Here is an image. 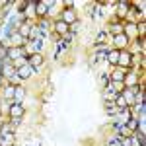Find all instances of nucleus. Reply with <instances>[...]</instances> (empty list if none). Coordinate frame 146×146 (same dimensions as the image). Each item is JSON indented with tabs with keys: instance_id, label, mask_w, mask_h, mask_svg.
Wrapping results in <instances>:
<instances>
[{
	"instance_id": "5701e85b",
	"label": "nucleus",
	"mask_w": 146,
	"mask_h": 146,
	"mask_svg": "<svg viewBox=\"0 0 146 146\" xmlns=\"http://www.w3.org/2000/svg\"><path fill=\"white\" fill-rule=\"evenodd\" d=\"M0 86H2V74H0Z\"/></svg>"
},
{
	"instance_id": "6ab92c4d",
	"label": "nucleus",
	"mask_w": 146,
	"mask_h": 146,
	"mask_svg": "<svg viewBox=\"0 0 146 146\" xmlns=\"http://www.w3.org/2000/svg\"><path fill=\"white\" fill-rule=\"evenodd\" d=\"M6 56H8V49H6L4 45H0V60H4Z\"/></svg>"
},
{
	"instance_id": "b1692460",
	"label": "nucleus",
	"mask_w": 146,
	"mask_h": 146,
	"mask_svg": "<svg viewBox=\"0 0 146 146\" xmlns=\"http://www.w3.org/2000/svg\"><path fill=\"white\" fill-rule=\"evenodd\" d=\"M4 4H6V2H0V6H4Z\"/></svg>"
},
{
	"instance_id": "f257e3e1",
	"label": "nucleus",
	"mask_w": 146,
	"mask_h": 146,
	"mask_svg": "<svg viewBox=\"0 0 146 146\" xmlns=\"http://www.w3.org/2000/svg\"><path fill=\"white\" fill-rule=\"evenodd\" d=\"M131 62H133V56L131 53H127V51H119V60H117V64H121L125 66V70L131 66Z\"/></svg>"
},
{
	"instance_id": "423d86ee",
	"label": "nucleus",
	"mask_w": 146,
	"mask_h": 146,
	"mask_svg": "<svg viewBox=\"0 0 146 146\" xmlns=\"http://www.w3.org/2000/svg\"><path fill=\"white\" fill-rule=\"evenodd\" d=\"M127 41H129V39H127V33H117L113 37V43H115L117 49H123V47L127 45Z\"/></svg>"
},
{
	"instance_id": "4be33fe9",
	"label": "nucleus",
	"mask_w": 146,
	"mask_h": 146,
	"mask_svg": "<svg viewBox=\"0 0 146 146\" xmlns=\"http://www.w3.org/2000/svg\"><path fill=\"white\" fill-rule=\"evenodd\" d=\"M2 68H4V62L0 60V74H2Z\"/></svg>"
},
{
	"instance_id": "a211bd4d",
	"label": "nucleus",
	"mask_w": 146,
	"mask_h": 146,
	"mask_svg": "<svg viewBox=\"0 0 146 146\" xmlns=\"http://www.w3.org/2000/svg\"><path fill=\"white\" fill-rule=\"evenodd\" d=\"M105 39H107V33H105V31H101V33L98 35V39H96V45H101Z\"/></svg>"
},
{
	"instance_id": "9b49d317",
	"label": "nucleus",
	"mask_w": 146,
	"mask_h": 146,
	"mask_svg": "<svg viewBox=\"0 0 146 146\" xmlns=\"http://www.w3.org/2000/svg\"><path fill=\"white\" fill-rule=\"evenodd\" d=\"M125 68H119V70H115L113 72V82H125Z\"/></svg>"
},
{
	"instance_id": "412c9836",
	"label": "nucleus",
	"mask_w": 146,
	"mask_h": 146,
	"mask_svg": "<svg viewBox=\"0 0 146 146\" xmlns=\"http://www.w3.org/2000/svg\"><path fill=\"white\" fill-rule=\"evenodd\" d=\"M111 29H113V31H121V25H119V23H115V25H111Z\"/></svg>"
},
{
	"instance_id": "0eeeda50",
	"label": "nucleus",
	"mask_w": 146,
	"mask_h": 146,
	"mask_svg": "<svg viewBox=\"0 0 146 146\" xmlns=\"http://www.w3.org/2000/svg\"><path fill=\"white\" fill-rule=\"evenodd\" d=\"M62 22L68 23V25H70L72 22H76V16H74V12L70 10V8H66V10L62 12Z\"/></svg>"
},
{
	"instance_id": "7ed1b4c3",
	"label": "nucleus",
	"mask_w": 146,
	"mask_h": 146,
	"mask_svg": "<svg viewBox=\"0 0 146 146\" xmlns=\"http://www.w3.org/2000/svg\"><path fill=\"white\" fill-rule=\"evenodd\" d=\"M22 115H23L22 103H14V105L10 107V117H12V121H20V119H22Z\"/></svg>"
},
{
	"instance_id": "393cba45",
	"label": "nucleus",
	"mask_w": 146,
	"mask_h": 146,
	"mask_svg": "<svg viewBox=\"0 0 146 146\" xmlns=\"http://www.w3.org/2000/svg\"><path fill=\"white\" fill-rule=\"evenodd\" d=\"M0 127H2V123H0Z\"/></svg>"
},
{
	"instance_id": "dca6fc26",
	"label": "nucleus",
	"mask_w": 146,
	"mask_h": 146,
	"mask_svg": "<svg viewBox=\"0 0 146 146\" xmlns=\"http://www.w3.org/2000/svg\"><path fill=\"white\" fill-rule=\"evenodd\" d=\"M127 10H129V4L127 2H119V16H125Z\"/></svg>"
},
{
	"instance_id": "20e7f679",
	"label": "nucleus",
	"mask_w": 146,
	"mask_h": 146,
	"mask_svg": "<svg viewBox=\"0 0 146 146\" xmlns=\"http://www.w3.org/2000/svg\"><path fill=\"white\" fill-rule=\"evenodd\" d=\"M20 56H29L23 47H12V49H8V58H20Z\"/></svg>"
},
{
	"instance_id": "aec40b11",
	"label": "nucleus",
	"mask_w": 146,
	"mask_h": 146,
	"mask_svg": "<svg viewBox=\"0 0 146 146\" xmlns=\"http://www.w3.org/2000/svg\"><path fill=\"white\" fill-rule=\"evenodd\" d=\"M121 144H123V146H131V138H123Z\"/></svg>"
},
{
	"instance_id": "39448f33",
	"label": "nucleus",
	"mask_w": 146,
	"mask_h": 146,
	"mask_svg": "<svg viewBox=\"0 0 146 146\" xmlns=\"http://www.w3.org/2000/svg\"><path fill=\"white\" fill-rule=\"evenodd\" d=\"M31 70H33V68L29 66V64H23V66H20L18 70H16V74H18V78L25 80V78H29V76H31Z\"/></svg>"
},
{
	"instance_id": "ddd939ff",
	"label": "nucleus",
	"mask_w": 146,
	"mask_h": 146,
	"mask_svg": "<svg viewBox=\"0 0 146 146\" xmlns=\"http://www.w3.org/2000/svg\"><path fill=\"white\" fill-rule=\"evenodd\" d=\"M115 105H117L119 109H125V107H129V105H127V101H125V98H123V94H119V96H117V101H115Z\"/></svg>"
},
{
	"instance_id": "f03ea898",
	"label": "nucleus",
	"mask_w": 146,
	"mask_h": 146,
	"mask_svg": "<svg viewBox=\"0 0 146 146\" xmlns=\"http://www.w3.org/2000/svg\"><path fill=\"white\" fill-rule=\"evenodd\" d=\"M27 60H29V66H31V68H39L41 64H43L45 58H43L41 53H31V55L27 56Z\"/></svg>"
},
{
	"instance_id": "2eb2a0df",
	"label": "nucleus",
	"mask_w": 146,
	"mask_h": 146,
	"mask_svg": "<svg viewBox=\"0 0 146 146\" xmlns=\"http://www.w3.org/2000/svg\"><path fill=\"white\" fill-rule=\"evenodd\" d=\"M125 127H127L129 131H136V129H138V121H136V119H129Z\"/></svg>"
},
{
	"instance_id": "9d476101",
	"label": "nucleus",
	"mask_w": 146,
	"mask_h": 146,
	"mask_svg": "<svg viewBox=\"0 0 146 146\" xmlns=\"http://www.w3.org/2000/svg\"><path fill=\"white\" fill-rule=\"evenodd\" d=\"M47 8H49V6H47V2H37V4H35V12H37V16H41V18H43V16L47 14Z\"/></svg>"
},
{
	"instance_id": "f8f14e48",
	"label": "nucleus",
	"mask_w": 146,
	"mask_h": 146,
	"mask_svg": "<svg viewBox=\"0 0 146 146\" xmlns=\"http://www.w3.org/2000/svg\"><path fill=\"white\" fill-rule=\"evenodd\" d=\"M107 60L111 62V64H117V60H119V51L115 49V51H109L107 53Z\"/></svg>"
},
{
	"instance_id": "6e6552de",
	"label": "nucleus",
	"mask_w": 146,
	"mask_h": 146,
	"mask_svg": "<svg viewBox=\"0 0 146 146\" xmlns=\"http://www.w3.org/2000/svg\"><path fill=\"white\" fill-rule=\"evenodd\" d=\"M55 29H56V33L66 35V33H68V29H70V25H68V23H64L62 20H60V22H56V23H55Z\"/></svg>"
},
{
	"instance_id": "1a4fd4ad",
	"label": "nucleus",
	"mask_w": 146,
	"mask_h": 146,
	"mask_svg": "<svg viewBox=\"0 0 146 146\" xmlns=\"http://www.w3.org/2000/svg\"><path fill=\"white\" fill-rule=\"evenodd\" d=\"M23 98H25V90H23L22 86H16V90H14V101L16 103H22Z\"/></svg>"
},
{
	"instance_id": "f3484780",
	"label": "nucleus",
	"mask_w": 146,
	"mask_h": 146,
	"mask_svg": "<svg viewBox=\"0 0 146 146\" xmlns=\"http://www.w3.org/2000/svg\"><path fill=\"white\" fill-rule=\"evenodd\" d=\"M16 70H12V66H4L2 68V76H14Z\"/></svg>"
},
{
	"instance_id": "4468645a",
	"label": "nucleus",
	"mask_w": 146,
	"mask_h": 146,
	"mask_svg": "<svg viewBox=\"0 0 146 146\" xmlns=\"http://www.w3.org/2000/svg\"><path fill=\"white\" fill-rule=\"evenodd\" d=\"M31 33V29H29V23H23L22 27H20V37H29Z\"/></svg>"
}]
</instances>
